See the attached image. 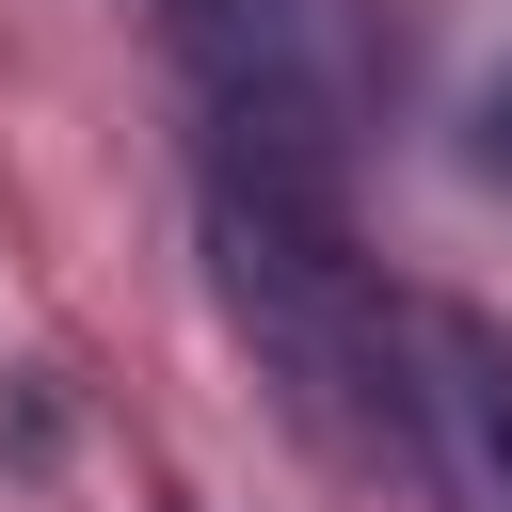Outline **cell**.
<instances>
[{"label": "cell", "mask_w": 512, "mask_h": 512, "mask_svg": "<svg viewBox=\"0 0 512 512\" xmlns=\"http://www.w3.org/2000/svg\"><path fill=\"white\" fill-rule=\"evenodd\" d=\"M192 240H208V304L240 320V352L272 368V400H288L304 448H336V464H432L416 304H384L368 240H352V144L192 128Z\"/></svg>", "instance_id": "6da1fadb"}, {"label": "cell", "mask_w": 512, "mask_h": 512, "mask_svg": "<svg viewBox=\"0 0 512 512\" xmlns=\"http://www.w3.org/2000/svg\"><path fill=\"white\" fill-rule=\"evenodd\" d=\"M192 128H256V144H352L336 112V48H320V0H144Z\"/></svg>", "instance_id": "7a4b0ae2"}, {"label": "cell", "mask_w": 512, "mask_h": 512, "mask_svg": "<svg viewBox=\"0 0 512 512\" xmlns=\"http://www.w3.org/2000/svg\"><path fill=\"white\" fill-rule=\"evenodd\" d=\"M416 416H432V480L464 512H512V320L416 304Z\"/></svg>", "instance_id": "3957f363"}, {"label": "cell", "mask_w": 512, "mask_h": 512, "mask_svg": "<svg viewBox=\"0 0 512 512\" xmlns=\"http://www.w3.org/2000/svg\"><path fill=\"white\" fill-rule=\"evenodd\" d=\"M464 160H480V176H496V192H512V80H496V96H480V128H464Z\"/></svg>", "instance_id": "277c9868"}]
</instances>
